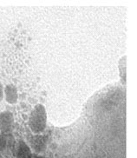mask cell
<instances>
[{
	"label": "cell",
	"instance_id": "3957f363",
	"mask_svg": "<svg viewBox=\"0 0 137 158\" xmlns=\"http://www.w3.org/2000/svg\"><path fill=\"white\" fill-rule=\"evenodd\" d=\"M11 149H13V150L15 149V144L12 139H7L4 135H0V153Z\"/></svg>",
	"mask_w": 137,
	"mask_h": 158
},
{
	"label": "cell",
	"instance_id": "6da1fadb",
	"mask_svg": "<svg viewBox=\"0 0 137 158\" xmlns=\"http://www.w3.org/2000/svg\"><path fill=\"white\" fill-rule=\"evenodd\" d=\"M14 155L16 158H32V153L28 145L23 142H19L15 146Z\"/></svg>",
	"mask_w": 137,
	"mask_h": 158
},
{
	"label": "cell",
	"instance_id": "7a4b0ae2",
	"mask_svg": "<svg viewBox=\"0 0 137 158\" xmlns=\"http://www.w3.org/2000/svg\"><path fill=\"white\" fill-rule=\"evenodd\" d=\"M31 147L36 152H42L45 149L46 144L41 136H36L31 140Z\"/></svg>",
	"mask_w": 137,
	"mask_h": 158
},
{
	"label": "cell",
	"instance_id": "277c9868",
	"mask_svg": "<svg viewBox=\"0 0 137 158\" xmlns=\"http://www.w3.org/2000/svg\"><path fill=\"white\" fill-rule=\"evenodd\" d=\"M32 158H45V157H43V156H34V157Z\"/></svg>",
	"mask_w": 137,
	"mask_h": 158
}]
</instances>
